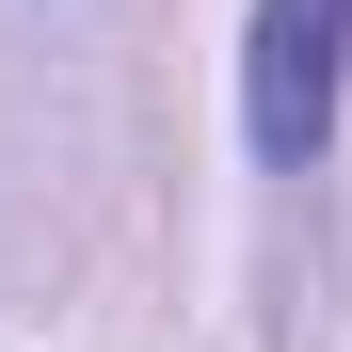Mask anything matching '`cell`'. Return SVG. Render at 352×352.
Segmentation results:
<instances>
[{"mask_svg": "<svg viewBox=\"0 0 352 352\" xmlns=\"http://www.w3.org/2000/svg\"><path fill=\"white\" fill-rule=\"evenodd\" d=\"M336 96H352V0H256V32H241V129H256L272 176H320Z\"/></svg>", "mask_w": 352, "mask_h": 352, "instance_id": "1", "label": "cell"}]
</instances>
